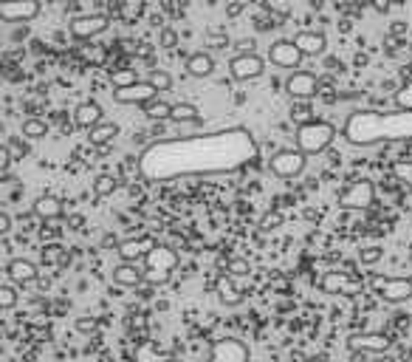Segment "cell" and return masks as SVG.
<instances>
[{
  "label": "cell",
  "mask_w": 412,
  "mask_h": 362,
  "mask_svg": "<svg viewBox=\"0 0 412 362\" xmlns=\"http://www.w3.org/2000/svg\"><path fill=\"white\" fill-rule=\"evenodd\" d=\"M255 158H257L255 133L243 125H232L212 133L153 142L139 156V173L147 181H175L186 175L235 173Z\"/></svg>",
  "instance_id": "obj_1"
},
{
  "label": "cell",
  "mask_w": 412,
  "mask_h": 362,
  "mask_svg": "<svg viewBox=\"0 0 412 362\" xmlns=\"http://www.w3.org/2000/svg\"><path fill=\"white\" fill-rule=\"evenodd\" d=\"M342 136L353 147H375L387 142H412V111H356L347 116Z\"/></svg>",
  "instance_id": "obj_2"
},
{
  "label": "cell",
  "mask_w": 412,
  "mask_h": 362,
  "mask_svg": "<svg viewBox=\"0 0 412 362\" xmlns=\"http://www.w3.org/2000/svg\"><path fill=\"white\" fill-rule=\"evenodd\" d=\"M175 269H178V252L167 244H155L150 249V255L144 258V283L164 286V283H169Z\"/></svg>",
  "instance_id": "obj_3"
},
{
  "label": "cell",
  "mask_w": 412,
  "mask_h": 362,
  "mask_svg": "<svg viewBox=\"0 0 412 362\" xmlns=\"http://www.w3.org/2000/svg\"><path fill=\"white\" fill-rule=\"evenodd\" d=\"M336 139V127L330 122H322V119H314V122H302L297 127V147L305 153V156H319L325 153Z\"/></svg>",
  "instance_id": "obj_4"
},
{
  "label": "cell",
  "mask_w": 412,
  "mask_h": 362,
  "mask_svg": "<svg viewBox=\"0 0 412 362\" xmlns=\"http://www.w3.org/2000/svg\"><path fill=\"white\" fill-rule=\"evenodd\" d=\"M370 289L378 300L384 303H406L412 300V277H398V275H373L370 277Z\"/></svg>",
  "instance_id": "obj_5"
},
{
  "label": "cell",
  "mask_w": 412,
  "mask_h": 362,
  "mask_svg": "<svg viewBox=\"0 0 412 362\" xmlns=\"http://www.w3.org/2000/svg\"><path fill=\"white\" fill-rule=\"evenodd\" d=\"M305 167H308V156L300 147H283L269 158V170L277 178H297L305 173Z\"/></svg>",
  "instance_id": "obj_6"
},
{
  "label": "cell",
  "mask_w": 412,
  "mask_h": 362,
  "mask_svg": "<svg viewBox=\"0 0 412 362\" xmlns=\"http://www.w3.org/2000/svg\"><path fill=\"white\" fill-rule=\"evenodd\" d=\"M375 204V185L370 178H359L350 187H345V193L339 196V207L342 210H370Z\"/></svg>",
  "instance_id": "obj_7"
},
{
  "label": "cell",
  "mask_w": 412,
  "mask_h": 362,
  "mask_svg": "<svg viewBox=\"0 0 412 362\" xmlns=\"http://www.w3.org/2000/svg\"><path fill=\"white\" fill-rule=\"evenodd\" d=\"M229 74L235 82H249V80H260L266 74V60L255 51H246V54H238L232 57L229 63Z\"/></svg>",
  "instance_id": "obj_8"
},
{
  "label": "cell",
  "mask_w": 412,
  "mask_h": 362,
  "mask_svg": "<svg viewBox=\"0 0 412 362\" xmlns=\"http://www.w3.org/2000/svg\"><path fill=\"white\" fill-rule=\"evenodd\" d=\"M158 96V88L150 82V80H136L130 85H122L113 91V99L119 105H147Z\"/></svg>",
  "instance_id": "obj_9"
},
{
  "label": "cell",
  "mask_w": 412,
  "mask_h": 362,
  "mask_svg": "<svg viewBox=\"0 0 412 362\" xmlns=\"http://www.w3.org/2000/svg\"><path fill=\"white\" fill-rule=\"evenodd\" d=\"M40 15V0H0V18L6 23H29Z\"/></svg>",
  "instance_id": "obj_10"
},
{
  "label": "cell",
  "mask_w": 412,
  "mask_h": 362,
  "mask_svg": "<svg viewBox=\"0 0 412 362\" xmlns=\"http://www.w3.org/2000/svg\"><path fill=\"white\" fill-rule=\"evenodd\" d=\"M319 289H322L325 294H345V297H353V294H359L364 286H361V280L350 277L347 272H325L322 280H319Z\"/></svg>",
  "instance_id": "obj_11"
},
{
  "label": "cell",
  "mask_w": 412,
  "mask_h": 362,
  "mask_svg": "<svg viewBox=\"0 0 412 362\" xmlns=\"http://www.w3.org/2000/svg\"><path fill=\"white\" fill-rule=\"evenodd\" d=\"M392 348V339L378 334V331H367V334H353L347 337V351L350 354H384Z\"/></svg>",
  "instance_id": "obj_12"
},
{
  "label": "cell",
  "mask_w": 412,
  "mask_h": 362,
  "mask_svg": "<svg viewBox=\"0 0 412 362\" xmlns=\"http://www.w3.org/2000/svg\"><path fill=\"white\" fill-rule=\"evenodd\" d=\"M110 26V18L96 12V15H79L71 20V35L77 40H91V37H99L102 32H108Z\"/></svg>",
  "instance_id": "obj_13"
},
{
  "label": "cell",
  "mask_w": 412,
  "mask_h": 362,
  "mask_svg": "<svg viewBox=\"0 0 412 362\" xmlns=\"http://www.w3.org/2000/svg\"><path fill=\"white\" fill-rule=\"evenodd\" d=\"M210 362H249V345L243 339H218L210 351Z\"/></svg>",
  "instance_id": "obj_14"
},
{
  "label": "cell",
  "mask_w": 412,
  "mask_h": 362,
  "mask_svg": "<svg viewBox=\"0 0 412 362\" xmlns=\"http://www.w3.org/2000/svg\"><path fill=\"white\" fill-rule=\"evenodd\" d=\"M269 60H271V65H277V68H300V63L305 60V54L294 46V40H277V43L269 49Z\"/></svg>",
  "instance_id": "obj_15"
},
{
  "label": "cell",
  "mask_w": 412,
  "mask_h": 362,
  "mask_svg": "<svg viewBox=\"0 0 412 362\" xmlns=\"http://www.w3.org/2000/svg\"><path fill=\"white\" fill-rule=\"evenodd\" d=\"M153 246H155V241H153L150 235H139V238L122 241V244L116 246V252H119V258H122L124 263H139V261H144V258L150 255Z\"/></svg>",
  "instance_id": "obj_16"
},
{
  "label": "cell",
  "mask_w": 412,
  "mask_h": 362,
  "mask_svg": "<svg viewBox=\"0 0 412 362\" xmlns=\"http://www.w3.org/2000/svg\"><path fill=\"white\" fill-rule=\"evenodd\" d=\"M6 277L15 286H32L40 277V272H37V263L34 261H29V258H12L6 263Z\"/></svg>",
  "instance_id": "obj_17"
},
{
  "label": "cell",
  "mask_w": 412,
  "mask_h": 362,
  "mask_svg": "<svg viewBox=\"0 0 412 362\" xmlns=\"http://www.w3.org/2000/svg\"><path fill=\"white\" fill-rule=\"evenodd\" d=\"M285 91L294 96V99H311L316 96L319 91V82L311 71H294L288 80H285Z\"/></svg>",
  "instance_id": "obj_18"
},
{
  "label": "cell",
  "mask_w": 412,
  "mask_h": 362,
  "mask_svg": "<svg viewBox=\"0 0 412 362\" xmlns=\"http://www.w3.org/2000/svg\"><path fill=\"white\" fill-rule=\"evenodd\" d=\"M74 122H77L79 127H85V130H94L96 125H102V122H105L102 105H99V102H94V99L79 102V105L74 108Z\"/></svg>",
  "instance_id": "obj_19"
},
{
  "label": "cell",
  "mask_w": 412,
  "mask_h": 362,
  "mask_svg": "<svg viewBox=\"0 0 412 362\" xmlns=\"http://www.w3.org/2000/svg\"><path fill=\"white\" fill-rule=\"evenodd\" d=\"M294 46L305 54V57H322L328 51V37L322 32H300L294 37Z\"/></svg>",
  "instance_id": "obj_20"
},
{
  "label": "cell",
  "mask_w": 412,
  "mask_h": 362,
  "mask_svg": "<svg viewBox=\"0 0 412 362\" xmlns=\"http://www.w3.org/2000/svg\"><path fill=\"white\" fill-rule=\"evenodd\" d=\"M186 74L195 80H206L215 74V57L206 54V51H195L186 57Z\"/></svg>",
  "instance_id": "obj_21"
},
{
  "label": "cell",
  "mask_w": 412,
  "mask_h": 362,
  "mask_svg": "<svg viewBox=\"0 0 412 362\" xmlns=\"http://www.w3.org/2000/svg\"><path fill=\"white\" fill-rule=\"evenodd\" d=\"M113 283L116 286H124V289H130V286H141L144 283V269H139V263H119V266H113Z\"/></svg>",
  "instance_id": "obj_22"
},
{
  "label": "cell",
  "mask_w": 412,
  "mask_h": 362,
  "mask_svg": "<svg viewBox=\"0 0 412 362\" xmlns=\"http://www.w3.org/2000/svg\"><path fill=\"white\" fill-rule=\"evenodd\" d=\"M215 294H218V300H221L224 306H229V308H235V306L243 303V292L235 286L232 275H221V277H218V283H215Z\"/></svg>",
  "instance_id": "obj_23"
},
{
  "label": "cell",
  "mask_w": 412,
  "mask_h": 362,
  "mask_svg": "<svg viewBox=\"0 0 412 362\" xmlns=\"http://www.w3.org/2000/svg\"><path fill=\"white\" fill-rule=\"evenodd\" d=\"M172 359H175V354L158 348V342H153V339H144L136 345V362H172Z\"/></svg>",
  "instance_id": "obj_24"
},
{
  "label": "cell",
  "mask_w": 412,
  "mask_h": 362,
  "mask_svg": "<svg viewBox=\"0 0 412 362\" xmlns=\"http://www.w3.org/2000/svg\"><path fill=\"white\" fill-rule=\"evenodd\" d=\"M63 201L57 199V196H40L37 201H34V216L37 218H43V221H57V218H63Z\"/></svg>",
  "instance_id": "obj_25"
},
{
  "label": "cell",
  "mask_w": 412,
  "mask_h": 362,
  "mask_svg": "<svg viewBox=\"0 0 412 362\" xmlns=\"http://www.w3.org/2000/svg\"><path fill=\"white\" fill-rule=\"evenodd\" d=\"M169 122H178V125H203V116H200V111L192 102H175Z\"/></svg>",
  "instance_id": "obj_26"
},
{
  "label": "cell",
  "mask_w": 412,
  "mask_h": 362,
  "mask_svg": "<svg viewBox=\"0 0 412 362\" xmlns=\"http://www.w3.org/2000/svg\"><path fill=\"white\" fill-rule=\"evenodd\" d=\"M116 136H119V125H116V122H102V125H96V127L91 130V144L108 147Z\"/></svg>",
  "instance_id": "obj_27"
},
{
  "label": "cell",
  "mask_w": 412,
  "mask_h": 362,
  "mask_svg": "<svg viewBox=\"0 0 412 362\" xmlns=\"http://www.w3.org/2000/svg\"><path fill=\"white\" fill-rule=\"evenodd\" d=\"M144 116L153 122H167V119H172V105L164 99H153L144 105Z\"/></svg>",
  "instance_id": "obj_28"
},
{
  "label": "cell",
  "mask_w": 412,
  "mask_h": 362,
  "mask_svg": "<svg viewBox=\"0 0 412 362\" xmlns=\"http://www.w3.org/2000/svg\"><path fill=\"white\" fill-rule=\"evenodd\" d=\"M49 133V125L43 122V119H37V116H29V119H23V130H20V136L23 139H32V142H37V139H43Z\"/></svg>",
  "instance_id": "obj_29"
},
{
  "label": "cell",
  "mask_w": 412,
  "mask_h": 362,
  "mask_svg": "<svg viewBox=\"0 0 412 362\" xmlns=\"http://www.w3.org/2000/svg\"><path fill=\"white\" fill-rule=\"evenodd\" d=\"M116 187H119V181H116L113 175H108V173H102V175L94 181V193H96L99 199L113 196V193H116Z\"/></svg>",
  "instance_id": "obj_30"
},
{
  "label": "cell",
  "mask_w": 412,
  "mask_h": 362,
  "mask_svg": "<svg viewBox=\"0 0 412 362\" xmlns=\"http://www.w3.org/2000/svg\"><path fill=\"white\" fill-rule=\"evenodd\" d=\"M18 300H20V294H18V286L15 283H4V286H0V308L9 311V308L18 306Z\"/></svg>",
  "instance_id": "obj_31"
},
{
  "label": "cell",
  "mask_w": 412,
  "mask_h": 362,
  "mask_svg": "<svg viewBox=\"0 0 412 362\" xmlns=\"http://www.w3.org/2000/svg\"><path fill=\"white\" fill-rule=\"evenodd\" d=\"M392 102H395V108H398V111H412V80H406V82L395 91Z\"/></svg>",
  "instance_id": "obj_32"
},
{
  "label": "cell",
  "mask_w": 412,
  "mask_h": 362,
  "mask_svg": "<svg viewBox=\"0 0 412 362\" xmlns=\"http://www.w3.org/2000/svg\"><path fill=\"white\" fill-rule=\"evenodd\" d=\"M392 175H395V181H401L404 187H412V158L395 161L392 164Z\"/></svg>",
  "instance_id": "obj_33"
},
{
  "label": "cell",
  "mask_w": 412,
  "mask_h": 362,
  "mask_svg": "<svg viewBox=\"0 0 412 362\" xmlns=\"http://www.w3.org/2000/svg\"><path fill=\"white\" fill-rule=\"evenodd\" d=\"M260 232H274V230H280L283 227V213H277V210H269L263 218H260Z\"/></svg>",
  "instance_id": "obj_34"
},
{
  "label": "cell",
  "mask_w": 412,
  "mask_h": 362,
  "mask_svg": "<svg viewBox=\"0 0 412 362\" xmlns=\"http://www.w3.org/2000/svg\"><path fill=\"white\" fill-rule=\"evenodd\" d=\"M6 147H9V153H12L15 161H20V158L29 156V144H26L20 136H9V139H6Z\"/></svg>",
  "instance_id": "obj_35"
},
{
  "label": "cell",
  "mask_w": 412,
  "mask_h": 362,
  "mask_svg": "<svg viewBox=\"0 0 412 362\" xmlns=\"http://www.w3.org/2000/svg\"><path fill=\"white\" fill-rule=\"evenodd\" d=\"M381 255H384V249L375 246V244H370V246H364V249L359 252V261H361V266H373V263L381 261Z\"/></svg>",
  "instance_id": "obj_36"
},
{
  "label": "cell",
  "mask_w": 412,
  "mask_h": 362,
  "mask_svg": "<svg viewBox=\"0 0 412 362\" xmlns=\"http://www.w3.org/2000/svg\"><path fill=\"white\" fill-rule=\"evenodd\" d=\"M147 80H150V82H153L158 91H169V88H172V77H169L167 71H161V68H153Z\"/></svg>",
  "instance_id": "obj_37"
},
{
  "label": "cell",
  "mask_w": 412,
  "mask_h": 362,
  "mask_svg": "<svg viewBox=\"0 0 412 362\" xmlns=\"http://www.w3.org/2000/svg\"><path fill=\"white\" fill-rule=\"evenodd\" d=\"M226 269H229V275H232V277H246V275L252 272V266H249V261H246V258H229Z\"/></svg>",
  "instance_id": "obj_38"
},
{
  "label": "cell",
  "mask_w": 412,
  "mask_h": 362,
  "mask_svg": "<svg viewBox=\"0 0 412 362\" xmlns=\"http://www.w3.org/2000/svg\"><path fill=\"white\" fill-rule=\"evenodd\" d=\"M74 328H77L79 334H94V331L99 328V320H96V317H77Z\"/></svg>",
  "instance_id": "obj_39"
},
{
  "label": "cell",
  "mask_w": 412,
  "mask_h": 362,
  "mask_svg": "<svg viewBox=\"0 0 412 362\" xmlns=\"http://www.w3.org/2000/svg\"><path fill=\"white\" fill-rule=\"evenodd\" d=\"M158 46H161V49H175V46H178V35H175L172 29H164V32H161Z\"/></svg>",
  "instance_id": "obj_40"
},
{
  "label": "cell",
  "mask_w": 412,
  "mask_h": 362,
  "mask_svg": "<svg viewBox=\"0 0 412 362\" xmlns=\"http://www.w3.org/2000/svg\"><path fill=\"white\" fill-rule=\"evenodd\" d=\"M60 258H63V246L51 244V246H46V249H43V261H46V263H57Z\"/></svg>",
  "instance_id": "obj_41"
},
{
  "label": "cell",
  "mask_w": 412,
  "mask_h": 362,
  "mask_svg": "<svg viewBox=\"0 0 412 362\" xmlns=\"http://www.w3.org/2000/svg\"><path fill=\"white\" fill-rule=\"evenodd\" d=\"M113 82H116V88L130 85V82H136V74H133V71H116V74H113Z\"/></svg>",
  "instance_id": "obj_42"
},
{
  "label": "cell",
  "mask_w": 412,
  "mask_h": 362,
  "mask_svg": "<svg viewBox=\"0 0 412 362\" xmlns=\"http://www.w3.org/2000/svg\"><path fill=\"white\" fill-rule=\"evenodd\" d=\"M9 232H12V216L0 213V235H9Z\"/></svg>",
  "instance_id": "obj_43"
},
{
  "label": "cell",
  "mask_w": 412,
  "mask_h": 362,
  "mask_svg": "<svg viewBox=\"0 0 412 362\" xmlns=\"http://www.w3.org/2000/svg\"><path fill=\"white\" fill-rule=\"evenodd\" d=\"M373 6H375L378 12H384V9L390 6V0H373Z\"/></svg>",
  "instance_id": "obj_44"
},
{
  "label": "cell",
  "mask_w": 412,
  "mask_h": 362,
  "mask_svg": "<svg viewBox=\"0 0 412 362\" xmlns=\"http://www.w3.org/2000/svg\"><path fill=\"white\" fill-rule=\"evenodd\" d=\"M395 4H406V0H395Z\"/></svg>",
  "instance_id": "obj_45"
}]
</instances>
